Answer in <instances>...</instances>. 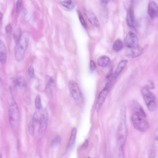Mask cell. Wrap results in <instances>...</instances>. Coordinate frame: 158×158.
Masks as SVG:
<instances>
[{"instance_id": "16", "label": "cell", "mask_w": 158, "mask_h": 158, "mask_svg": "<svg viewBox=\"0 0 158 158\" xmlns=\"http://www.w3.org/2000/svg\"><path fill=\"white\" fill-rule=\"evenodd\" d=\"M6 50L3 42L0 41V61L3 64H5L6 60Z\"/></svg>"}, {"instance_id": "37", "label": "cell", "mask_w": 158, "mask_h": 158, "mask_svg": "<svg viewBox=\"0 0 158 158\" xmlns=\"http://www.w3.org/2000/svg\"><path fill=\"white\" fill-rule=\"evenodd\" d=\"M26 102L27 104H29L30 103V100L29 98H27L26 99Z\"/></svg>"}, {"instance_id": "5", "label": "cell", "mask_w": 158, "mask_h": 158, "mask_svg": "<svg viewBox=\"0 0 158 158\" xmlns=\"http://www.w3.org/2000/svg\"><path fill=\"white\" fill-rule=\"evenodd\" d=\"M131 120L135 128L140 132H145L149 128V123L141 116L136 114L132 115Z\"/></svg>"}, {"instance_id": "28", "label": "cell", "mask_w": 158, "mask_h": 158, "mask_svg": "<svg viewBox=\"0 0 158 158\" xmlns=\"http://www.w3.org/2000/svg\"><path fill=\"white\" fill-rule=\"evenodd\" d=\"M28 74L30 78H33L34 76V70L33 66L30 65L28 69Z\"/></svg>"}, {"instance_id": "14", "label": "cell", "mask_w": 158, "mask_h": 158, "mask_svg": "<svg viewBox=\"0 0 158 158\" xmlns=\"http://www.w3.org/2000/svg\"><path fill=\"white\" fill-rule=\"evenodd\" d=\"M132 107L136 114L142 117L145 118L146 114L141 105L136 101L133 100L132 102Z\"/></svg>"}, {"instance_id": "23", "label": "cell", "mask_w": 158, "mask_h": 158, "mask_svg": "<svg viewBox=\"0 0 158 158\" xmlns=\"http://www.w3.org/2000/svg\"><path fill=\"white\" fill-rule=\"evenodd\" d=\"M45 81L47 87L49 89L53 85L54 83L53 79L51 77L47 75L45 77Z\"/></svg>"}, {"instance_id": "12", "label": "cell", "mask_w": 158, "mask_h": 158, "mask_svg": "<svg viewBox=\"0 0 158 158\" xmlns=\"http://www.w3.org/2000/svg\"><path fill=\"white\" fill-rule=\"evenodd\" d=\"M143 51V49L139 46L135 48H128L126 52V55L128 57L135 58L141 55Z\"/></svg>"}, {"instance_id": "31", "label": "cell", "mask_w": 158, "mask_h": 158, "mask_svg": "<svg viewBox=\"0 0 158 158\" xmlns=\"http://www.w3.org/2000/svg\"><path fill=\"white\" fill-rule=\"evenodd\" d=\"M32 121L34 123H38L40 121L38 115L36 112H34L33 114Z\"/></svg>"}, {"instance_id": "19", "label": "cell", "mask_w": 158, "mask_h": 158, "mask_svg": "<svg viewBox=\"0 0 158 158\" xmlns=\"http://www.w3.org/2000/svg\"><path fill=\"white\" fill-rule=\"evenodd\" d=\"M123 43L120 40H115L113 43V50L115 52L120 51L123 49Z\"/></svg>"}, {"instance_id": "17", "label": "cell", "mask_w": 158, "mask_h": 158, "mask_svg": "<svg viewBox=\"0 0 158 158\" xmlns=\"http://www.w3.org/2000/svg\"><path fill=\"white\" fill-rule=\"evenodd\" d=\"M16 82L17 84L22 90H24L26 88L27 82L25 77L23 76L19 75L17 76Z\"/></svg>"}, {"instance_id": "10", "label": "cell", "mask_w": 158, "mask_h": 158, "mask_svg": "<svg viewBox=\"0 0 158 158\" xmlns=\"http://www.w3.org/2000/svg\"><path fill=\"white\" fill-rule=\"evenodd\" d=\"M148 13L150 17L154 19L158 16V5L154 1H151L148 6Z\"/></svg>"}, {"instance_id": "15", "label": "cell", "mask_w": 158, "mask_h": 158, "mask_svg": "<svg viewBox=\"0 0 158 158\" xmlns=\"http://www.w3.org/2000/svg\"><path fill=\"white\" fill-rule=\"evenodd\" d=\"M128 62L127 60L124 59L121 60L118 64L114 73L112 74L113 79L115 80L118 76L123 70Z\"/></svg>"}, {"instance_id": "20", "label": "cell", "mask_w": 158, "mask_h": 158, "mask_svg": "<svg viewBox=\"0 0 158 158\" xmlns=\"http://www.w3.org/2000/svg\"><path fill=\"white\" fill-rule=\"evenodd\" d=\"M77 134V129L75 127L73 128L69 139L68 144V148L71 147L74 143L76 139Z\"/></svg>"}, {"instance_id": "8", "label": "cell", "mask_w": 158, "mask_h": 158, "mask_svg": "<svg viewBox=\"0 0 158 158\" xmlns=\"http://www.w3.org/2000/svg\"><path fill=\"white\" fill-rule=\"evenodd\" d=\"M48 120V114L47 109H44L42 112L40 120L38 132L40 135L44 134L47 126Z\"/></svg>"}, {"instance_id": "3", "label": "cell", "mask_w": 158, "mask_h": 158, "mask_svg": "<svg viewBox=\"0 0 158 158\" xmlns=\"http://www.w3.org/2000/svg\"><path fill=\"white\" fill-rule=\"evenodd\" d=\"M141 93L148 110L151 112L155 111L158 107V102L155 95L146 87L142 88Z\"/></svg>"}, {"instance_id": "11", "label": "cell", "mask_w": 158, "mask_h": 158, "mask_svg": "<svg viewBox=\"0 0 158 158\" xmlns=\"http://www.w3.org/2000/svg\"><path fill=\"white\" fill-rule=\"evenodd\" d=\"M126 20L127 25L130 27H134L135 24L134 13L132 4L130 5L127 9Z\"/></svg>"}, {"instance_id": "30", "label": "cell", "mask_w": 158, "mask_h": 158, "mask_svg": "<svg viewBox=\"0 0 158 158\" xmlns=\"http://www.w3.org/2000/svg\"><path fill=\"white\" fill-rule=\"evenodd\" d=\"M96 68V65L93 60H91L89 63V69L92 72H94Z\"/></svg>"}, {"instance_id": "29", "label": "cell", "mask_w": 158, "mask_h": 158, "mask_svg": "<svg viewBox=\"0 0 158 158\" xmlns=\"http://www.w3.org/2000/svg\"><path fill=\"white\" fill-rule=\"evenodd\" d=\"M23 5V1L22 0H18L16 3V10L17 12H19L22 9Z\"/></svg>"}, {"instance_id": "39", "label": "cell", "mask_w": 158, "mask_h": 158, "mask_svg": "<svg viewBox=\"0 0 158 158\" xmlns=\"http://www.w3.org/2000/svg\"><path fill=\"white\" fill-rule=\"evenodd\" d=\"M87 158H90V157H87Z\"/></svg>"}, {"instance_id": "35", "label": "cell", "mask_w": 158, "mask_h": 158, "mask_svg": "<svg viewBox=\"0 0 158 158\" xmlns=\"http://www.w3.org/2000/svg\"><path fill=\"white\" fill-rule=\"evenodd\" d=\"M148 89H153L155 88V85L153 82L151 80L148 81Z\"/></svg>"}, {"instance_id": "36", "label": "cell", "mask_w": 158, "mask_h": 158, "mask_svg": "<svg viewBox=\"0 0 158 158\" xmlns=\"http://www.w3.org/2000/svg\"><path fill=\"white\" fill-rule=\"evenodd\" d=\"M101 4L102 6L106 5L108 2V1H101Z\"/></svg>"}, {"instance_id": "9", "label": "cell", "mask_w": 158, "mask_h": 158, "mask_svg": "<svg viewBox=\"0 0 158 158\" xmlns=\"http://www.w3.org/2000/svg\"><path fill=\"white\" fill-rule=\"evenodd\" d=\"M109 88L105 86L100 93L95 105V109L98 112L100 110L107 96Z\"/></svg>"}, {"instance_id": "13", "label": "cell", "mask_w": 158, "mask_h": 158, "mask_svg": "<svg viewBox=\"0 0 158 158\" xmlns=\"http://www.w3.org/2000/svg\"><path fill=\"white\" fill-rule=\"evenodd\" d=\"M84 12L90 23L96 27L99 28V22L95 14L92 11L85 9L84 10Z\"/></svg>"}, {"instance_id": "32", "label": "cell", "mask_w": 158, "mask_h": 158, "mask_svg": "<svg viewBox=\"0 0 158 158\" xmlns=\"http://www.w3.org/2000/svg\"><path fill=\"white\" fill-rule=\"evenodd\" d=\"M118 158H125L123 152V147H120L119 148Z\"/></svg>"}, {"instance_id": "33", "label": "cell", "mask_w": 158, "mask_h": 158, "mask_svg": "<svg viewBox=\"0 0 158 158\" xmlns=\"http://www.w3.org/2000/svg\"><path fill=\"white\" fill-rule=\"evenodd\" d=\"M88 145V140H85L80 148V149L81 150H83L86 149Z\"/></svg>"}, {"instance_id": "27", "label": "cell", "mask_w": 158, "mask_h": 158, "mask_svg": "<svg viewBox=\"0 0 158 158\" xmlns=\"http://www.w3.org/2000/svg\"><path fill=\"white\" fill-rule=\"evenodd\" d=\"M28 129L29 134L31 135H33L34 134L35 126L34 123L32 120L29 123Z\"/></svg>"}, {"instance_id": "21", "label": "cell", "mask_w": 158, "mask_h": 158, "mask_svg": "<svg viewBox=\"0 0 158 158\" xmlns=\"http://www.w3.org/2000/svg\"><path fill=\"white\" fill-rule=\"evenodd\" d=\"M61 4L64 7L69 9H72L75 6L74 3L71 0H66L60 2Z\"/></svg>"}, {"instance_id": "34", "label": "cell", "mask_w": 158, "mask_h": 158, "mask_svg": "<svg viewBox=\"0 0 158 158\" xmlns=\"http://www.w3.org/2000/svg\"><path fill=\"white\" fill-rule=\"evenodd\" d=\"M11 30V26L10 24H7L5 27L6 33L8 34L10 33Z\"/></svg>"}, {"instance_id": "4", "label": "cell", "mask_w": 158, "mask_h": 158, "mask_svg": "<svg viewBox=\"0 0 158 158\" xmlns=\"http://www.w3.org/2000/svg\"><path fill=\"white\" fill-rule=\"evenodd\" d=\"M10 122L12 128L15 131L18 129L19 122V114L17 103L13 101L10 104L8 110Z\"/></svg>"}, {"instance_id": "18", "label": "cell", "mask_w": 158, "mask_h": 158, "mask_svg": "<svg viewBox=\"0 0 158 158\" xmlns=\"http://www.w3.org/2000/svg\"><path fill=\"white\" fill-rule=\"evenodd\" d=\"M98 65L101 67H105L110 62L109 58L106 56L99 57L97 60Z\"/></svg>"}, {"instance_id": "22", "label": "cell", "mask_w": 158, "mask_h": 158, "mask_svg": "<svg viewBox=\"0 0 158 158\" xmlns=\"http://www.w3.org/2000/svg\"><path fill=\"white\" fill-rule=\"evenodd\" d=\"M35 107L38 110H40L42 108L41 97L40 95H37L35 100Z\"/></svg>"}, {"instance_id": "38", "label": "cell", "mask_w": 158, "mask_h": 158, "mask_svg": "<svg viewBox=\"0 0 158 158\" xmlns=\"http://www.w3.org/2000/svg\"><path fill=\"white\" fill-rule=\"evenodd\" d=\"M0 19L1 20V19H2V14L1 13H0Z\"/></svg>"}, {"instance_id": "6", "label": "cell", "mask_w": 158, "mask_h": 158, "mask_svg": "<svg viewBox=\"0 0 158 158\" xmlns=\"http://www.w3.org/2000/svg\"><path fill=\"white\" fill-rule=\"evenodd\" d=\"M69 88L71 95L77 104L79 105L82 104L83 98L77 83L73 80H70L69 83Z\"/></svg>"}, {"instance_id": "26", "label": "cell", "mask_w": 158, "mask_h": 158, "mask_svg": "<svg viewBox=\"0 0 158 158\" xmlns=\"http://www.w3.org/2000/svg\"><path fill=\"white\" fill-rule=\"evenodd\" d=\"M61 141V138L59 135H57L52 140L51 142V145L55 146L59 144Z\"/></svg>"}, {"instance_id": "7", "label": "cell", "mask_w": 158, "mask_h": 158, "mask_svg": "<svg viewBox=\"0 0 158 158\" xmlns=\"http://www.w3.org/2000/svg\"><path fill=\"white\" fill-rule=\"evenodd\" d=\"M124 43L128 48H135L139 46L137 36L131 31H129L127 35L124 39Z\"/></svg>"}, {"instance_id": "25", "label": "cell", "mask_w": 158, "mask_h": 158, "mask_svg": "<svg viewBox=\"0 0 158 158\" xmlns=\"http://www.w3.org/2000/svg\"><path fill=\"white\" fill-rule=\"evenodd\" d=\"M21 30L19 29L16 30L13 34V37L16 44L19 40L21 35Z\"/></svg>"}, {"instance_id": "2", "label": "cell", "mask_w": 158, "mask_h": 158, "mask_svg": "<svg viewBox=\"0 0 158 158\" xmlns=\"http://www.w3.org/2000/svg\"><path fill=\"white\" fill-rule=\"evenodd\" d=\"M29 41V34L27 32H24L16 44L15 55L16 60L20 62L23 59Z\"/></svg>"}, {"instance_id": "1", "label": "cell", "mask_w": 158, "mask_h": 158, "mask_svg": "<svg viewBox=\"0 0 158 158\" xmlns=\"http://www.w3.org/2000/svg\"><path fill=\"white\" fill-rule=\"evenodd\" d=\"M127 134L126 123V108L123 105L121 108V117L117 135V141L120 147H123L125 143Z\"/></svg>"}, {"instance_id": "24", "label": "cell", "mask_w": 158, "mask_h": 158, "mask_svg": "<svg viewBox=\"0 0 158 158\" xmlns=\"http://www.w3.org/2000/svg\"><path fill=\"white\" fill-rule=\"evenodd\" d=\"M77 13L78 16L79 20L81 24L86 29V24L83 17V16L81 13V12L80 10H77Z\"/></svg>"}]
</instances>
